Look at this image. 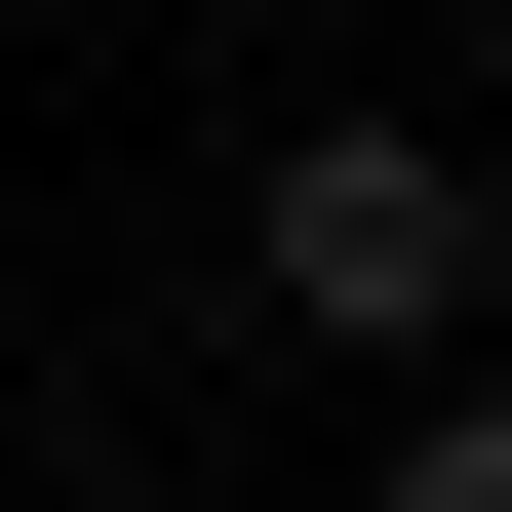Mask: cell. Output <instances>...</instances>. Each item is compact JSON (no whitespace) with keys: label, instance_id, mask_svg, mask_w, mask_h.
Listing matches in <instances>:
<instances>
[{"label":"cell","instance_id":"cell-1","mask_svg":"<svg viewBox=\"0 0 512 512\" xmlns=\"http://www.w3.org/2000/svg\"><path fill=\"white\" fill-rule=\"evenodd\" d=\"M237 237H276V316H316V355H473L512 197H473L434 119H276V197H237Z\"/></svg>","mask_w":512,"mask_h":512},{"label":"cell","instance_id":"cell-2","mask_svg":"<svg viewBox=\"0 0 512 512\" xmlns=\"http://www.w3.org/2000/svg\"><path fill=\"white\" fill-rule=\"evenodd\" d=\"M355 512H512V394H473V355H434V434H394V473H355Z\"/></svg>","mask_w":512,"mask_h":512}]
</instances>
